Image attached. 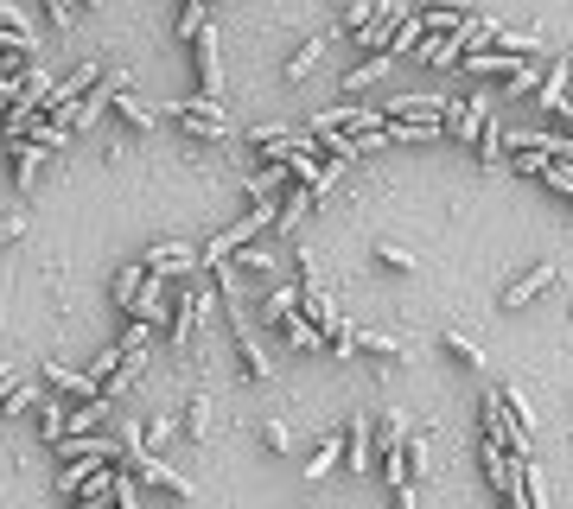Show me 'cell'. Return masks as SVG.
Instances as JSON below:
<instances>
[{
  "label": "cell",
  "mask_w": 573,
  "mask_h": 509,
  "mask_svg": "<svg viewBox=\"0 0 573 509\" xmlns=\"http://www.w3.org/2000/svg\"><path fill=\"white\" fill-rule=\"evenodd\" d=\"M376 121H382V102H338V109H325L319 121H312L306 134H376Z\"/></svg>",
  "instance_id": "1"
},
{
  "label": "cell",
  "mask_w": 573,
  "mask_h": 509,
  "mask_svg": "<svg viewBox=\"0 0 573 509\" xmlns=\"http://www.w3.org/2000/svg\"><path fill=\"white\" fill-rule=\"evenodd\" d=\"M204 312H211V293H204V287H185L179 306H172V325H166V344L179 350V357L191 350V338H198V319H204Z\"/></svg>",
  "instance_id": "2"
},
{
  "label": "cell",
  "mask_w": 573,
  "mask_h": 509,
  "mask_svg": "<svg viewBox=\"0 0 573 509\" xmlns=\"http://www.w3.org/2000/svg\"><path fill=\"white\" fill-rule=\"evenodd\" d=\"M491 102L497 96H472V102H446V115H440V128L453 134V140H484V128H491Z\"/></svg>",
  "instance_id": "3"
},
{
  "label": "cell",
  "mask_w": 573,
  "mask_h": 509,
  "mask_svg": "<svg viewBox=\"0 0 573 509\" xmlns=\"http://www.w3.org/2000/svg\"><path fill=\"white\" fill-rule=\"evenodd\" d=\"M172 306H179V300H166V280H160V274H147V287H141V300L128 306V319L153 331V325H172Z\"/></svg>",
  "instance_id": "4"
},
{
  "label": "cell",
  "mask_w": 573,
  "mask_h": 509,
  "mask_svg": "<svg viewBox=\"0 0 573 509\" xmlns=\"http://www.w3.org/2000/svg\"><path fill=\"white\" fill-rule=\"evenodd\" d=\"M141 268H147V274H160V280L191 274V268H198V249H185V242H153V249L141 255Z\"/></svg>",
  "instance_id": "5"
},
{
  "label": "cell",
  "mask_w": 573,
  "mask_h": 509,
  "mask_svg": "<svg viewBox=\"0 0 573 509\" xmlns=\"http://www.w3.org/2000/svg\"><path fill=\"white\" fill-rule=\"evenodd\" d=\"M191 58H198V96H217V102H223V51H217V26L198 39V51H191Z\"/></svg>",
  "instance_id": "6"
},
{
  "label": "cell",
  "mask_w": 573,
  "mask_h": 509,
  "mask_svg": "<svg viewBox=\"0 0 573 509\" xmlns=\"http://www.w3.org/2000/svg\"><path fill=\"white\" fill-rule=\"evenodd\" d=\"M45 382H51L58 395H71L77 408H83V401H102V382H96V376H77V370H64V363H45Z\"/></svg>",
  "instance_id": "7"
},
{
  "label": "cell",
  "mask_w": 573,
  "mask_h": 509,
  "mask_svg": "<svg viewBox=\"0 0 573 509\" xmlns=\"http://www.w3.org/2000/svg\"><path fill=\"white\" fill-rule=\"evenodd\" d=\"M45 166H51V153L39 147V140H13V179H20V191H32L45 179Z\"/></svg>",
  "instance_id": "8"
},
{
  "label": "cell",
  "mask_w": 573,
  "mask_h": 509,
  "mask_svg": "<svg viewBox=\"0 0 573 509\" xmlns=\"http://www.w3.org/2000/svg\"><path fill=\"white\" fill-rule=\"evenodd\" d=\"M121 90H128V77H121V70H115V77H102V83H96V90H90V96H83V102H77V115H71V128H90V121H96L102 109H109V102H115Z\"/></svg>",
  "instance_id": "9"
},
{
  "label": "cell",
  "mask_w": 573,
  "mask_h": 509,
  "mask_svg": "<svg viewBox=\"0 0 573 509\" xmlns=\"http://www.w3.org/2000/svg\"><path fill=\"white\" fill-rule=\"evenodd\" d=\"M402 20H408V7H402V0H382V13L370 20V32H363V45H370L376 58H382V51H389V39L402 32Z\"/></svg>",
  "instance_id": "10"
},
{
  "label": "cell",
  "mask_w": 573,
  "mask_h": 509,
  "mask_svg": "<svg viewBox=\"0 0 573 509\" xmlns=\"http://www.w3.org/2000/svg\"><path fill=\"white\" fill-rule=\"evenodd\" d=\"M344 465H351L357 478H370V465H376V452H370V414H357L351 433H344Z\"/></svg>",
  "instance_id": "11"
},
{
  "label": "cell",
  "mask_w": 573,
  "mask_h": 509,
  "mask_svg": "<svg viewBox=\"0 0 573 509\" xmlns=\"http://www.w3.org/2000/svg\"><path fill=\"white\" fill-rule=\"evenodd\" d=\"M402 446H408L402 414H395V408H382V414H376V465H382V459H402Z\"/></svg>",
  "instance_id": "12"
},
{
  "label": "cell",
  "mask_w": 573,
  "mask_h": 509,
  "mask_svg": "<svg viewBox=\"0 0 573 509\" xmlns=\"http://www.w3.org/2000/svg\"><path fill=\"white\" fill-rule=\"evenodd\" d=\"M141 484L166 490V497H179V503H191V497H198V490H191V478H179V471H172L166 459H147V465H141Z\"/></svg>",
  "instance_id": "13"
},
{
  "label": "cell",
  "mask_w": 573,
  "mask_h": 509,
  "mask_svg": "<svg viewBox=\"0 0 573 509\" xmlns=\"http://www.w3.org/2000/svg\"><path fill=\"white\" fill-rule=\"evenodd\" d=\"M185 433H191L198 446L217 433V401H211V395H191V401H185Z\"/></svg>",
  "instance_id": "14"
},
{
  "label": "cell",
  "mask_w": 573,
  "mask_h": 509,
  "mask_svg": "<svg viewBox=\"0 0 573 509\" xmlns=\"http://www.w3.org/2000/svg\"><path fill=\"white\" fill-rule=\"evenodd\" d=\"M548 280H554V261H535V268H529L523 280H510V293H503V306H529L535 293L548 287Z\"/></svg>",
  "instance_id": "15"
},
{
  "label": "cell",
  "mask_w": 573,
  "mask_h": 509,
  "mask_svg": "<svg viewBox=\"0 0 573 509\" xmlns=\"http://www.w3.org/2000/svg\"><path fill=\"white\" fill-rule=\"evenodd\" d=\"M567 83H573V64H554L548 77H542V90H535V102H542L548 115H561L567 109Z\"/></svg>",
  "instance_id": "16"
},
{
  "label": "cell",
  "mask_w": 573,
  "mask_h": 509,
  "mask_svg": "<svg viewBox=\"0 0 573 509\" xmlns=\"http://www.w3.org/2000/svg\"><path fill=\"white\" fill-rule=\"evenodd\" d=\"M141 287H147V268H141V261H128V268L115 274V312H128L134 300H141Z\"/></svg>",
  "instance_id": "17"
},
{
  "label": "cell",
  "mask_w": 573,
  "mask_h": 509,
  "mask_svg": "<svg viewBox=\"0 0 573 509\" xmlns=\"http://www.w3.org/2000/svg\"><path fill=\"white\" fill-rule=\"evenodd\" d=\"M465 70H472V77H516V70H523V58H503V51H478V58H465Z\"/></svg>",
  "instance_id": "18"
},
{
  "label": "cell",
  "mask_w": 573,
  "mask_h": 509,
  "mask_svg": "<svg viewBox=\"0 0 573 509\" xmlns=\"http://www.w3.org/2000/svg\"><path fill=\"white\" fill-rule=\"evenodd\" d=\"M179 121H185V134L198 140V147H211V140L230 134V121H223V115H179Z\"/></svg>",
  "instance_id": "19"
},
{
  "label": "cell",
  "mask_w": 573,
  "mask_h": 509,
  "mask_svg": "<svg viewBox=\"0 0 573 509\" xmlns=\"http://www.w3.org/2000/svg\"><path fill=\"white\" fill-rule=\"evenodd\" d=\"M96 471H102V459H71V465H64V478H58V490H64V497H83V484H90Z\"/></svg>",
  "instance_id": "20"
},
{
  "label": "cell",
  "mask_w": 573,
  "mask_h": 509,
  "mask_svg": "<svg viewBox=\"0 0 573 509\" xmlns=\"http://www.w3.org/2000/svg\"><path fill=\"white\" fill-rule=\"evenodd\" d=\"M440 344H446V357H459V363H465V370H478V363H484V344H478V338H465V331H446Z\"/></svg>",
  "instance_id": "21"
},
{
  "label": "cell",
  "mask_w": 573,
  "mask_h": 509,
  "mask_svg": "<svg viewBox=\"0 0 573 509\" xmlns=\"http://www.w3.org/2000/svg\"><path fill=\"white\" fill-rule=\"evenodd\" d=\"M115 115H121V121H128V128H134V134H147V128H153V109H147V102H141V96H128V90H121V96H115Z\"/></svg>",
  "instance_id": "22"
},
{
  "label": "cell",
  "mask_w": 573,
  "mask_h": 509,
  "mask_svg": "<svg viewBox=\"0 0 573 509\" xmlns=\"http://www.w3.org/2000/svg\"><path fill=\"white\" fill-rule=\"evenodd\" d=\"M102 420H109V401H83V408H71V433H102Z\"/></svg>",
  "instance_id": "23"
},
{
  "label": "cell",
  "mask_w": 573,
  "mask_h": 509,
  "mask_svg": "<svg viewBox=\"0 0 573 509\" xmlns=\"http://www.w3.org/2000/svg\"><path fill=\"white\" fill-rule=\"evenodd\" d=\"M26 408H45V401H39V382H13V389L0 395V414H26Z\"/></svg>",
  "instance_id": "24"
},
{
  "label": "cell",
  "mask_w": 573,
  "mask_h": 509,
  "mask_svg": "<svg viewBox=\"0 0 573 509\" xmlns=\"http://www.w3.org/2000/svg\"><path fill=\"white\" fill-rule=\"evenodd\" d=\"M204 32H211V7H204V0H191V7L179 13V39H191V45H198Z\"/></svg>",
  "instance_id": "25"
},
{
  "label": "cell",
  "mask_w": 573,
  "mask_h": 509,
  "mask_svg": "<svg viewBox=\"0 0 573 509\" xmlns=\"http://www.w3.org/2000/svg\"><path fill=\"white\" fill-rule=\"evenodd\" d=\"M306 204H312V191H300V185H293L287 198H281V210H274V230H293V223L306 217Z\"/></svg>",
  "instance_id": "26"
},
{
  "label": "cell",
  "mask_w": 573,
  "mask_h": 509,
  "mask_svg": "<svg viewBox=\"0 0 573 509\" xmlns=\"http://www.w3.org/2000/svg\"><path fill=\"white\" fill-rule=\"evenodd\" d=\"M39 433H45L51 446H58L64 433H71V408H58V401H45V408H39Z\"/></svg>",
  "instance_id": "27"
},
{
  "label": "cell",
  "mask_w": 573,
  "mask_h": 509,
  "mask_svg": "<svg viewBox=\"0 0 573 509\" xmlns=\"http://www.w3.org/2000/svg\"><path fill=\"white\" fill-rule=\"evenodd\" d=\"M338 459H344V440H319V452H312V459H306V478L319 484V478H325V471H332Z\"/></svg>",
  "instance_id": "28"
},
{
  "label": "cell",
  "mask_w": 573,
  "mask_h": 509,
  "mask_svg": "<svg viewBox=\"0 0 573 509\" xmlns=\"http://www.w3.org/2000/svg\"><path fill=\"white\" fill-rule=\"evenodd\" d=\"M281 331H287V344H293V350H332V344H325V338H319V331H312V325L300 319V312H293V319H287Z\"/></svg>",
  "instance_id": "29"
},
{
  "label": "cell",
  "mask_w": 573,
  "mask_h": 509,
  "mask_svg": "<svg viewBox=\"0 0 573 509\" xmlns=\"http://www.w3.org/2000/svg\"><path fill=\"white\" fill-rule=\"evenodd\" d=\"M478 160H484V166H497V160H510V134H503V128H497V121H491V128H484V140H478Z\"/></svg>",
  "instance_id": "30"
},
{
  "label": "cell",
  "mask_w": 573,
  "mask_h": 509,
  "mask_svg": "<svg viewBox=\"0 0 573 509\" xmlns=\"http://www.w3.org/2000/svg\"><path fill=\"white\" fill-rule=\"evenodd\" d=\"M421 39H427V32H421V13H408V20H402V32L389 39V51H382V58H402V51H414Z\"/></svg>",
  "instance_id": "31"
},
{
  "label": "cell",
  "mask_w": 573,
  "mask_h": 509,
  "mask_svg": "<svg viewBox=\"0 0 573 509\" xmlns=\"http://www.w3.org/2000/svg\"><path fill=\"white\" fill-rule=\"evenodd\" d=\"M293 312H300V287H274V293H268V319H274V325H287Z\"/></svg>",
  "instance_id": "32"
},
{
  "label": "cell",
  "mask_w": 573,
  "mask_h": 509,
  "mask_svg": "<svg viewBox=\"0 0 573 509\" xmlns=\"http://www.w3.org/2000/svg\"><path fill=\"white\" fill-rule=\"evenodd\" d=\"M357 350H370V357H389V363H402L408 350L395 344V338H382V331H357Z\"/></svg>",
  "instance_id": "33"
},
{
  "label": "cell",
  "mask_w": 573,
  "mask_h": 509,
  "mask_svg": "<svg viewBox=\"0 0 573 509\" xmlns=\"http://www.w3.org/2000/svg\"><path fill=\"white\" fill-rule=\"evenodd\" d=\"M382 70H389V58H370V64H357L351 77H344V90H351V96H357V90H376V83H382Z\"/></svg>",
  "instance_id": "34"
},
{
  "label": "cell",
  "mask_w": 573,
  "mask_h": 509,
  "mask_svg": "<svg viewBox=\"0 0 573 509\" xmlns=\"http://www.w3.org/2000/svg\"><path fill=\"white\" fill-rule=\"evenodd\" d=\"M319 58H325V32H319V39H306V45H300V51L287 58V77H306V70L319 64Z\"/></svg>",
  "instance_id": "35"
},
{
  "label": "cell",
  "mask_w": 573,
  "mask_h": 509,
  "mask_svg": "<svg viewBox=\"0 0 573 509\" xmlns=\"http://www.w3.org/2000/svg\"><path fill=\"white\" fill-rule=\"evenodd\" d=\"M497 395H503V408H510V420H516V427L529 433V427H535V408H529V395L516 389V382H510V389H497Z\"/></svg>",
  "instance_id": "36"
},
{
  "label": "cell",
  "mask_w": 573,
  "mask_h": 509,
  "mask_svg": "<svg viewBox=\"0 0 573 509\" xmlns=\"http://www.w3.org/2000/svg\"><path fill=\"white\" fill-rule=\"evenodd\" d=\"M0 26H7V32H20V39H32V20H26V7H20V0H0Z\"/></svg>",
  "instance_id": "37"
},
{
  "label": "cell",
  "mask_w": 573,
  "mask_h": 509,
  "mask_svg": "<svg viewBox=\"0 0 573 509\" xmlns=\"http://www.w3.org/2000/svg\"><path fill=\"white\" fill-rule=\"evenodd\" d=\"M523 490H529V509H554V503H548V478H542L535 465H523Z\"/></svg>",
  "instance_id": "38"
},
{
  "label": "cell",
  "mask_w": 573,
  "mask_h": 509,
  "mask_svg": "<svg viewBox=\"0 0 573 509\" xmlns=\"http://www.w3.org/2000/svg\"><path fill=\"white\" fill-rule=\"evenodd\" d=\"M376 255H382V268H389V274H414V255L402 249V242H382Z\"/></svg>",
  "instance_id": "39"
},
{
  "label": "cell",
  "mask_w": 573,
  "mask_h": 509,
  "mask_svg": "<svg viewBox=\"0 0 573 509\" xmlns=\"http://www.w3.org/2000/svg\"><path fill=\"white\" fill-rule=\"evenodd\" d=\"M64 134H71V128H58V121H32V134H26V140H39L45 153H58V147H64Z\"/></svg>",
  "instance_id": "40"
},
{
  "label": "cell",
  "mask_w": 573,
  "mask_h": 509,
  "mask_svg": "<svg viewBox=\"0 0 573 509\" xmlns=\"http://www.w3.org/2000/svg\"><path fill=\"white\" fill-rule=\"evenodd\" d=\"M376 13H382V0H357V7L344 13V26H351V32H370V20H376Z\"/></svg>",
  "instance_id": "41"
},
{
  "label": "cell",
  "mask_w": 573,
  "mask_h": 509,
  "mask_svg": "<svg viewBox=\"0 0 573 509\" xmlns=\"http://www.w3.org/2000/svg\"><path fill=\"white\" fill-rule=\"evenodd\" d=\"M242 268H249V274H274V255H268V242H249V249H242Z\"/></svg>",
  "instance_id": "42"
},
{
  "label": "cell",
  "mask_w": 573,
  "mask_h": 509,
  "mask_svg": "<svg viewBox=\"0 0 573 509\" xmlns=\"http://www.w3.org/2000/svg\"><path fill=\"white\" fill-rule=\"evenodd\" d=\"M115 509H141V478H128V471L115 478Z\"/></svg>",
  "instance_id": "43"
},
{
  "label": "cell",
  "mask_w": 573,
  "mask_h": 509,
  "mask_svg": "<svg viewBox=\"0 0 573 509\" xmlns=\"http://www.w3.org/2000/svg\"><path fill=\"white\" fill-rule=\"evenodd\" d=\"M523 90H542V77H535V64H523L516 77H503V96H523Z\"/></svg>",
  "instance_id": "44"
},
{
  "label": "cell",
  "mask_w": 573,
  "mask_h": 509,
  "mask_svg": "<svg viewBox=\"0 0 573 509\" xmlns=\"http://www.w3.org/2000/svg\"><path fill=\"white\" fill-rule=\"evenodd\" d=\"M20 236H26V210H7V217H0V249L20 242Z\"/></svg>",
  "instance_id": "45"
},
{
  "label": "cell",
  "mask_w": 573,
  "mask_h": 509,
  "mask_svg": "<svg viewBox=\"0 0 573 509\" xmlns=\"http://www.w3.org/2000/svg\"><path fill=\"white\" fill-rule=\"evenodd\" d=\"M166 440H172V420L160 414V420H153V427H147V452H166Z\"/></svg>",
  "instance_id": "46"
},
{
  "label": "cell",
  "mask_w": 573,
  "mask_h": 509,
  "mask_svg": "<svg viewBox=\"0 0 573 509\" xmlns=\"http://www.w3.org/2000/svg\"><path fill=\"white\" fill-rule=\"evenodd\" d=\"M287 440H293V433L281 427V420H268V427H262V446H268V452H287Z\"/></svg>",
  "instance_id": "47"
},
{
  "label": "cell",
  "mask_w": 573,
  "mask_h": 509,
  "mask_svg": "<svg viewBox=\"0 0 573 509\" xmlns=\"http://www.w3.org/2000/svg\"><path fill=\"white\" fill-rule=\"evenodd\" d=\"M153 344V331L147 325H128V338H121V350H147Z\"/></svg>",
  "instance_id": "48"
},
{
  "label": "cell",
  "mask_w": 573,
  "mask_h": 509,
  "mask_svg": "<svg viewBox=\"0 0 573 509\" xmlns=\"http://www.w3.org/2000/svg\"><path fill=\"white\" fill-rule=\"evenodd\" d=\"M45 13H51V26H71V20H77V7H71V0H51Z\"/></svg>",
  "instance_id": "49"
},
{
  "label": "cell",
  "mask_w": 573,
  "mask_h": 509,
  "mask_svg": "<svg viewBox=\"0 0 573 509\" xmlns=\"http://www.w3.org/2000/svg\"><path fill=\"white\" fill-rule=\"evenodd\" d=\"M395 509H421V503H414V484H402V490H395Z\"/></svg>",
  "instance_id": "50"
},
{
  "label": "cell",
  "mask_w": 573,
  "mask_h": 509,
  "mask_svg": "<svg viewBox=\"0 0 573 509\" xmlns=\"http://www.w3.org/2000/svg\"><path fill=\"white\" fill-rule=\"evenodd\" d=\"M13 382H20V376H13V363H0V395H7Z\"/></svg>",
  "instance_id": "51"
},
{
  "label": "cell",
  "mask_w": 573,
  "mask_h": 509,
  "mask_svg": "<svg viewBox=\"0 0 573 509\" xmlns=\"http://www.w3.org/2000/svg\"><path fill=\"white\" fill-rule=\"evenodd\" d=\"M554 121H561V134L573 140V102H567V109H561V115H554Z\"/></svg>",
  "instance_id": "52"
}]
</instances>
